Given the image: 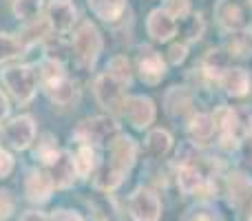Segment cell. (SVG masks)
<instances>
[{"label":"cell","mask_w":252,"mask_h":221,"mask_svg":"<svg viewBox=\"0 0 252 221\" xmlns=\"http://www.w3.org/2000/svg\"><path fill=\"white\" fill-rule=\"evenodd\" d=\"M135 155H137V146L135 139L126 137V135H118L113 144L109 146V161L100 168L95 177V186L100 190H115L120 184L124 182L126 173L133 168Z\"/></svg>","instance_id":"cell-1"},{"label":"cell","mask_w":252,"mask_h":221,"mask_svg":"<svg viewBox=\"0 0 252 221\" xmlns=\"http://www.w3.org/2000/svg\"><path fill=\"white\" fill-rule=\"evenodd\" d=\"M0 82L20 106L29 104L38 91V73L29 64H16L0 71Z\"/></svg>","instance_id":"cell-2"},{"label":"cell","mask_w":252,"mask_h":221,"mask_svg":"<svg viewBox=\"0 0 252 221\" xmlns=\"http://www.w3.org/2000/svg\"><path fill=\"white\" fill-rule=\"evenodd\" d=\"M71 44H73L75 60H78L84 69H91V66L97 62V58H100L102 49H104L102 33L97 31L95 25H91V22H84V25L75 31Z\"/></svg>","instance_id":"cell-3"},{"label":"cell","mask_w":252,"mask_h":221,"mask_svg":"<svg viewBox=\"0 0 252 221\" xmlns=\"http://www.w3.org/2000/svg\"><path fill=\"white\" fill-rule=\"evenodd\" d=\"M118 135H122L120 126L115 124V120L106 115L89 117L75 128V139H80V144H91V146H95V144H109L111 146Z\"/></svg>","instance_id":"cell-4"},{"label":"cell","mask_w":252,"mask_h":221,"mask_svg":"<svg viewBox=\"0 0 252 221\" xmlns=\"http://www.w3.org/2000/svg\"><path fill=\"white\" fill-rule=\"evenodd\" d=\"M35 120L31 115H18L0 128V137L13 151H27L35 139Z\"/></svg>","instance_id":"cell-5"},{"label":"cell","mask_w":252,"mask_h":221,"mask_svg":"<svg viewBox=\"0 0 252 221\" xmlns=\"http://www.w3.org/2000/svg\"><path fill=\"white\" fill-rule=\"evenodd\" d=\"M122 115L126 117V122H128L133 128L144 130L153 124V120H155V104H153L151 97L128 95V97H124Z\"/></svg>","instance_id":"cell-6"},{"label":"cell","mask_w":252,"mask_h":221,"mask_svg":"<svg viewBox=\"0 0 252 221\" xmlns=\"http://www.w3.org/2000/svg\"><path fill=\"white\" fill-rule=\"evenodd\" d=\"M128 213L135 221H159L161 204L153 190H148V188H137L128 199Z\"/></svg>","instance_id":"cell-7"},{"label":"cell","mask_w":252,"mask_h":221,"mask_svg":"<svg viewBox=\"0 0 252 221\" xmlns=\"http://www.w3.org/2000/svg\"><path fill=\"white\" fill-rule=\"evenodd\" d=\"M122 84L113 78L111 73H102L100 78L95 80L93 84V93H95V100L102 109L106 111H122L124 104V91H122Z\"/></svg>","instance_id":"cell-8"},{"label":"cell","mask_w":252,"mask_h":221,"mask_svg":"<svg viewBox=\"0 0 252 221\" xmlns=\"http://www.w3.org/2000/svg\"><path fill=\"white\" fill-rule=\"evenodd\" d=\"M137 71H139V78L146 84H157L166 75V62L155 49L142 47L137 56Z\"/></svg>","instance_id":"cell-9"},{"label":"cell","mask_w":252,"mask_h":221,"mask_svg":"<svg viewBox=\"0 0 252 221\" xmlns=\"http://www.w3.org/2000/svg\"><path fill=\"white\" fill-rule=\"evenodd\" d=\"M182 159V166L177 170V184L182 188V192L190 195L197 192L206 186V173L199 164H197V157H186V155H177Z\"/></svg>","instance_id":"cell-10"},{"label":"cell","mask_w":252,"mask_h":221,"mask_svg":"<svg viewBox=\"0 0 252 221\" xmlns=\"http://www.w3.org/2000/svg\"><path fill=\"white\" fill-rule=\"evenodd\" d=\"M47 20L53 31L66 33L78 20V9L71 0H51L47 7Z\"/></svg>","instance_id":"cell-11"},{"label":"cell","mask_w":252,"mask_h":221,"mask_svg":"<svg viewBox=\"0 0 252 221\" xmlns=\"http://www.w3.org/2000/svg\"><path fill=\"white\" fill-rule=\"evenodd\" d=\"M146 31L153 40H157V42H168V40L177 33V20H175L164 7L155 9V11L148 13Z\"/></svg>","instance_id":"cell-12"},{"label":"cell","mask_w":252,"mask_h":221,"mask_svg":"<svg viewBox=\"0 0 252 221\" xmlns=\"http://www.w3.org/2000/svg\"><path fill=\"white\" fill-rule=\"evenodd\" d=\"M53 188H56V184H53L51 175L44 173V170H33V173H29V177H27V182H25L27 199L35 201V204H42V201L51 199Z\"/></svg>","instance_id":"cell-13"},{"label":"cell","mask_w":252,"mask_h":221,"mask_svg":"<svg viewBox=\"0 0 252 221\" xmlns=\"http://www.w3.org/2000/svg\"><path fill=\"white\" fill-rule=\"evenodd\" d=\"M215 16H217L219 25L228 31H239L246 27L244 9L237 0H219L215 4Z\"/></svg>","instance_id":"cell-14"},{"label":"cell","mask_w":252,"mask_h":221,"mask_svg":"<svg viewBox=\"0 0 252 221\" xmlns=\"http://www.w3.org/2000/svg\"><path fill=\"white\" fill-rule=\"evenodd\" d=\"M51 179L58 188H69L73 186L75 177H78V168H75V159L69 153H60L51 166Z\"/></svg>","instance_id":"cell-15"},{"label":"cell","mask_w":252,"mask_h":221,"mask_svg":"<svg viewBox=\"0 0 252 221\" xmlns=\"http://www.w3.org/2000/svg\"><path fill=\"white\" fill-rule=\"evenodd\" d=\"M44 89H47L51 102H53V104H58V106H69V104H73V102L80 97L78 84H75L73 80H69L66 75H64V78H60V80H56V82L47 84Z\"/></svg>","instance_id":"cell-16"},{"label":"cell","mask_w":252,"mask_h":221,"mask_svg":"<svg viewBox=\"0 0 252 221\" xmlns=\"http://www.w3.org/2000/svg\"><path fill=\"white\" fill-rule=\"evenodd\" d=\"M228 64H230V53H226L223 49H210L206 53L204 62H201V69H204V73L210 80H217L219 82L223 78V73L230 69Z\"/></svg>","instance_id":"cell-17"},{"label":"cell","mask_w":252,"mask_h":221,"mask_svg":"<svg viewBox=\"0 0 252 221\" xmlns=\"http://www.w3.org/2000/svg\"><path fill=\"white\" fill-rule=\"evenodd\" d=\"M87 2L89 9L104 22L120 20L126 9V0H87Z\"/></svg>","instance_id":"cell-18"},{"label":"cell","mask_w":252,"mask_h":221,"mask_svg":"<svg viewBox=\"0 0 252 221\" xmlns=\"http://www.w3.org/2000/svg\"><path fill=\"white\" fill-rule=\"evenodd\" d=\"M219 82L223 84L226 93L232 97H244L250 89V78L244 69H228Z\"/></svg>","instance_id":"cell-19"},{"label":"cell","mask_w":252,"mask_h":221,"mask_svg":"<svg viewBox=\"0 0 252 221\" xmlns=\"http://www.w3.org/2000/svg\"><path fill=\"white\" fill-rule=\"evenodd\" d=\"M204 18L201 13H188L179 20V35L184 38V44L186 42H197V40L204 35Z\"/></svg>","instance_id":"cell-20"},{"label":"cell","mask_w":252,"mask_h":221,"mask_svg":"<svg viewBox=\"0 0 252 221\" xmlns=\"http://www.w3.org/2000/svg\"><path fill=\"white\" fill-rule=\"evenodd\" d=\"M166 111L170 113V115H184V113L188 111V106H190V93L186 91L184 87H173L168 93H166Z\"/></svg>","instance_id":"cell-21"},{"label":"cell","mask_w":252,"mask_h":221,"mask_svg":"<svg viewBox=\"0 0 252 221\" xmlns=\"http://www.w3.org/2000/svg\"><path fill=\"white\" fill-rule=\"evenodd\" d=\"M170 146H173V137H170V133H166V130H161V128L148 133L146 151H148L151 157H164L166 153L170 151Z\"/></svg>","instance_id":"cell-22"},{"label":"cell","mask_w":252,"mask_h":221,"mask_svg":"<svg viewBox=\"0 0 252 221\" xmlns=\"http://www.w3.org/2000/svg\"><path fill=\"white\" fill-rule=\"evenodd\" d=\"M27 44L22 42V38H16L11 33H0V64L9 60H16L25 53Z\"/></svg>","instance_id":"cell-23"},{"label":"cell","mask_w":252,"mask_h":221,"mask_svg":"<svg viewBox=\"0 0 252 221\" xmlns=\"http://www.w3.org/2000/svg\"><path fill=\"white\" fill-rule=\"evenodd\" d=\"M75 159V168H78V175H82V177H87L89 173H91L93 168H95V153H93V146L91 144H80L78 151H75L73 155Z\"/></svg>","instance_id":"cell-24"},{"label":"cell","mask_w":252,"mask_h":221,"mask_svg":"<svg viewBox=\"0 0 252 221\" xmlns=\"http://www.w3.org/2000/svg\"><path fill=\"white\" fill-rule=\"evenodd\" d=\"M215 133V122L213 115H195L190 122V135L197 139V142H208Z\"/></svg>","instance_id":"cell-25"},{"label":"cell","mask_w":252,"mask_h":221,"mask_svg":"<svg viewBox=\"0 0 252 221\" xmlns=\"http://www.w3.org/2000/svg\"><path fill=\"white\" fill-rule=\"evenodd\" d=\"M106 73H111L118 80L122 87H128L130 80H133V71H130V62L126 60V56H115L113 60L106 66Z\"/></svg>","instance_id":"cell-26"},{"label":"cell","mask_w":252,"mask_h":221,"mask_svg":"<svg viewBox=\"0 0 252 221\" xmlns=\"http://www.w3.org/2000/svg\"><path fill=\"white\" fill-rule=\"evenodd\" d=\"M42 4L44 0H13V16L22 22H31L42 11Z\"/></svg>","instance_id":"cell-27"},{"label":"cell","mask_w":252,"mask_h":221,"mask_svg":"<svg viewBox=\"0 0 252 221\" xmlns=\"http://www.w3.org/2000/svg\"><path fill=\"white\" fill-rule=\"evenodd\" d=\"M58 155H60V151H58V146H56L53 135H44L42 142H38V148H35V159H40L42 164L51 166Z\"/></svg>","instance_id":"cell-28"},{"label":"cell","mask_w":252,"mask_h":221,"mask_svg":"<svg viewBox=\"0 0 252 221\" xmlns=\"http://www.w3.org/2000/svg\"><path fill=\"white\" fill-rule=\"evenodd\" d=\"M252 33H239L232 38V44H230V56H248V53L252 51Z\"/></svg>","instance_id":"cell-29"},{"label":"cell","mask_w":252,"mask_h":221,"mask_svg":"<svg viewBox=\"0 0 252 221\" xmlns=\"http://www.w3.org/2000/svg\"><path fill=\"white\" fill-rule=\"evenodd\" d=\"M250 188H252V182L246 175H230V192H235L237 199H244Z\"/></svg>","instance_id":"cell-30"},{"label":"cell","mask_w":252,"mask_h":221,"mask_svg":"<svg viewBox=\"0 0 252 221\" xmlns=\"http://www.w3.org/2000/svg\"><path fill=\"white\" fill-rule=\"evenodd\" d=\"M164 9H166V11H168L173 18H179V20H182L184 16H188V13H190L188 0H166Z\"/></svg>","instance_id":"cell-31"},{"label":"cell","mask_w":252,"mask_h":221,"mask_svg":"<svg viewBox=\"0 0 252 221\" xmlns=\"http://www.w3.org/2000/svg\"><path fill=\"white\" fill-rule=\"evenodd\" d=\"M186 53H188V47H186L184 42L173 44V47H170V51H168V60H170V64H182V62L186 60Z\"/></svg>","instance_id":"cell-32"},{"label":"cell","mask_w":252,"mask_h":221,"mask_svg":"<svg viewBox=\"0 0 252 221\" xmlns=\"http://www.w3.org/2000/svg\"><path fill=\"white\" fill-rule=\"evenodd\" d=\"M13 213V199L7 190H0V219H7Z\"/></svg>","instance_id":"cell-33"},{"label":"cell","mask_w":252,"mask_h":221,"mask_svg":"<svg viewBox=\"0 0 252 221\" xmlns=\"http://www.w3.org/2000/svg\"><path fill=\"white\" fill-rule=\"evenodd\" d=\"M11 170H13V157L9 155L7 151H2V148H0V179L7 177Z\"/></svg>","instance_id":"cell-34"},{"label":"cell","mask_w":252,"mask_h":221,"mask_svg":"<svg viewBox=\"0 0 252 221\" xmlns=\"http://www.w3.org/2000/svg\"><path fill=\"white\" fill-rule=\"evenodd\" d=\"M184 221H215V215L213 210H206V208H199V210H190V215H188Z\"/></svg>","instance_id":"cell-35"},{"label":"cell","mask_w":252,"mask_h":221,"mask_svg":"<svg viewBox=\"0 0 252 221\" xmlns=\"http://www.w3.org/2000/svg\"><path fill=\"white\" fill-rule=\"evenodd\" d=\"M49 221H82V217L78 213H73V210H58Z\"/></svg>","instance_id":"cell-36"},{"label":"cell","mask_w":252,"mask_h":221,"mask_svg":"<svg viewBox=\"0 0 252 221\" xmlns=\"http://www.w3.org/2000/svg\"><path fill=\"white\" fill-rule=\"evenodd\" d=\"M9 109H11V106H9V100H7V95H4V93L0 91V122H2L4 117L9 115Z\"/></svg>","instance_id":"cell-37"},{"label":"cell","mask_w":252,"mask_h":221,"mask_svg":"<svg viewBox=\"0 0 252 221\" xmlns=\"http://www.w3.org/2000/svg\"><path fill=\"white\" fill-rule=\"evenodd\" d=\"M20 221H49V219L44 217L42 213H35V210H31V213H25V215H22Z\"/></svg>","instance_id":"cell-38"},{"label":"cell","mask_w":252,"mask_h":221,"mask_svg":"<svg viewBox=\"0 0 252 221\" xmlns=\"http://www.w3.org/2000/svg\"><path fill=\"white\" fill-rule=\"evenodd\" d=\"M0 221H2V219H0Z\"/></svg>","instance_id":"cell-39"},{"label":"cell","mask_w":252,"mask_h":221,"mask_svg":"<svg viewBox=\"0 0 252 221\" xmlns=\"http://www.w3.org/2000/svg\"><path fill=\"white\" fill-rule=\"evenodd\" d=\"M250 2H252V0H250Z\"/></svg>","instance_id":"cell-40"}]
</instances>
